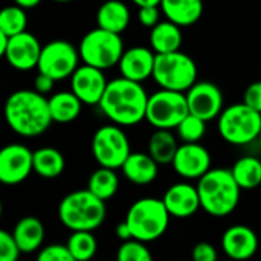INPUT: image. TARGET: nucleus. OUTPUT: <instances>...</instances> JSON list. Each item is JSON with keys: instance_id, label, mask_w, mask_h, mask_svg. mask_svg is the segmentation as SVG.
I'll use <instances>...</instances> for the list:
<instances>
[{"instance_id": "1", "label": "nucleus", "mask_w": 261, "mask_h": 261, "mask_svg": "<svg viewBox=\"0 0 261 261\" xmlns=\"http://www.w3.org/2000/svg\"><path fill=\"white\" fill-rule=\"evenodd\" d=\"M147 104L148 96L142 84L121 76L109 81L98 106L113 124L128 127L145 119Z\"/></svg>"}, {"instance_id": "2", "label": "nucleus", "mask_w": 261, "mask_h": 261, "mask_svg": "<svg viewBox=\"0 0 261 261\" xmlns=\"http://www.w3.org/2000/svg\"><path fill=\"white\" fill-rule=\"evenodd\" d=\"M5 119L12 132L24 138L43 135L54 122L49 99L34 90H15L5 102Z\"/></svg>"}, {"instance_id": "3", "label": "nucleus", "mask_w": 261, "mask_h": 261, "mask_svg": "<svg viewBox=\"0 0 261 261\" xmlns=\"http://www.w3.org/2000/svg\"><path fill=\"white\" fill-rule=\"evenodd\" d=\"M197 191L205 213L213 217H226L237 208L242 188L231 170L216 168L199 179Z\"/></svg>"}, {"instance_id": "4", "label": "nucleus", "mask_w": 261, "mask_h": 261, "mask_svg": "<svg viewBox=\"0 0 261 261\" xmlns=\"http://www.w3.org/2000/svg\"><path fill=\"white\" fill-rule=\"evenodd\" d=\"M104 202L90 190H78L60 202L58 217L70 231H95L106 219Z\"/></svg>"}, {"instance_id": "5", "label": "nucleus", "mask_w": 261, "mask_h": 261, "mask_svg": "<svg viewBox=\"0 0 261 261\" xmlns=\"http://www.w3.org/2000/svg\"><path fill=\"white\" fill-rule=\"evenodd\" d=\"M170 213L164 200L154 197H144L136 200L127 211L125 222L128 223L133 239L144 243L161 239L170 223Z\"/></svg>"}, {"instance_id": "6", "label": "nucleus", "mask_w": 261, "mask_h": 261, "mask_svg": "<svg viewBox=\"0 0 261 261\" xmlns=\"http://www.w3.org/2000/svg\"><path fill=\"white\" fill-rule=\"evenodd\" d=\"M219 133L228 144H251L260 136L261 113L245 102L232 104L219 115Z\"/></svg>"}, {"instance_id": "7", "label": "nucleus", "mask_w": 261, "mask_h": 261, "mask_svg": "<svg viewBox=\"0 0 261 261\" xmlns=\"http://www.w3.org/2000/svg\"><path fill=\"white\" fill-rule=\"evenodd\" d=\"M151 78L161 89L187 92L196 83L197 66L190 55L180 50L156 54Z\"/></svg>"}, {"instance_id": "8", "label": "nucleus", "mask_w": 261, "mask_h": 261, "mask_svg": "<svg viewBox=\"0 0 261 261\" xmlns=\"http://www.w3.org/2000/svg\"><path fill=\"white\" fill-rule=\"evenodd\" d=\"M78 50L86 64L106 70L119 63L124 54V43L121 34L98 26L81 38Z\"/></svg>"}, {"instance_id": "9", "label": "nucleus", "mask_w": 261, "mask_h": 261, "mask_svg": "<svg viewBox=\"0 0 261 261\" xmlns=\"http://www.w3.org/2000/svg\"><path fill=\"white\" fill-rule=\"evenodd\" d=\"M190 113L187 93L177 90L161 89L148 96L145 119L154 128H176Z\"/></svg>"}, {"instance_id": "10", "label": "nucleus", "mask_w": 261, "mask_h": 261, "mask_svg": "<svg viewBox=\"0 0 261 261\" xmlns=\"http://www.w3.org/2000/svg\"><path fill=\"white\" fill-rule=\"evenodd\" d=\"M130 142L121 125H102L98 128L92 139V154L101 167L122 168L130 156Z\"/></svg>"}, {"instance_id": "11", "label": "nucleus", "mask_w": 261, "mask_h": 261, "mask_svg": "<svg viewBox=\"0 0 261 261\" xmlns=\"http://www.w3.org/2000/svg\"><path fill=\"white\" fill-rule=\"evenodd\" d=\"M80 50L67 40L49 41L41 49V55L37 64L38 72L47 73L55 81L70 78L78 69Z\"/></svg>"}, {"instance_id": "12", "label": "nucleus", "mask_w": 261, "mask_h": 261, "mask_svg": "<svg viewBox=\"0 0 261 261\" xmlns=\"http://www.w3.org/2000/svg\"><path fill=\"white\" fill-rule=\"evenodd\" d=\"M34 171V151L21 144H9L0 151V182L18 185Z\"/></svg>"}, {"instance_id": "13", "label": "nucleus", "mask_w": 261, "mask_h": 261, "mask_svg": "<svg viewBox=\"0 0 261 261\" xmlns=\"http://www.w3.org/2000/svg\"><path fill=\"white\" fill-rule=\"evenodd\" d=\"M187 101L190 113L211 121L222 113L223 109V93L222 90L208 81L194 83L187 90Z\"/></svg>"}, {"instance_id": "14", "label": "nucleus", "mask_w": 261, "mask_h": 261, "mask_svg": "<svg viewBox=\"0 0 261 261\" xmlns=\"http://www.w3.org/2000/svg\"><path fill=\"white\" fill-rule=\"evenodd\" d=\"M107 84L109 83L104 76L102 69L86 63L84 66H78V69L70 76L72 92L83 101V104L87 106L99 104Z\"/></svg>"}, {"instance_id": "15", "label": "nucleus", "mask_w": 261, "mask_h": 261, "mask_svg": "<svg viewBox=\"0 0 261 261\" xmlns=\"http://www.w3.org/2000/svg\"><path fill=\"white\" fill-rule=\"evenodd\" d=\"M173 168L184 179H200L211 170V154L199 142H184L173 159Z\"/></svg>"}, {"instance_id": "16", "label": "nucleus", "mask_w": 261, "mask_h": 261, "mask_svg": "<svg viewBox=\"0 0 261 261\" xmlns=\"http://www.w3.org/2000/svg\"><path fill=\"white\" fill-rule=\"evenodd\" d=\"M43 46L38 38L31 32H20L17 35L9 37L8 47L5 50V58L9 66L17 70H31L37 67Z\"/></svg>"}, {"instance_id": "17", "label": "nucleus", "mask_w": 261, "mask_h": 261, "mask_svg": "<svg viewBox=\"0 0 261 261\" xmlns=\"http://www.w3.org/2000/svg\"><path fill=\"white\" fill-rule=\"evenodd\" d=\"M162 200L170 216L176 219H188L202 208L197 187L187 182L171 185L165 191Z\"/></svg>"}, {"instance_id": "18", "label": "nucleus", "mask_w": 261, "mask_h": 261, "mask_svg": "<svg viewBox=\"0 0 261 261\" xmlns=\"http://www.w3.org/2000/svg\"><path fill=\"white\" fill-rule=\"evenodd\" d=\"M222 249L232 260H249L258 249V237L249 226L234 225L225 231Z\"/></svg>"}, {"instance_id": "19", "label": "nucleus", "mask_w": 261, "mask_h": 261, "mask_svg": "<svg viewBox=\"0 0 261 261\" xmlns=\"http://www.w3.org/2000/svg\"><path fill=\"white\" fill-rule=\"evenodd\" d=\"M154 60H156V52L153 54L150 49L144 46H136L124 50L118 66L122 76L142 83L150 76H153Z\"/></svg>"}, {"instance_id": "20", "label": "nucleus", "mask_w": 261, "mask_h": 261, "mask_svg": "<svg viewBox=\"0 0 261 261\" xmlns=\"http://www.w3.org/2000/svg\"><path fill=\"white\" fill-rule=\"evenodd\" d=\"M159 164L145 153H130L122 165V173L127 180L135 185H148L158 177Z\"/></svg>"}, {"instance_id": "21", "label": "nucleus", "mask_w": 261, "mask_h": 261, "mask_svg": "<svg viewBox=\"0 0 261 261\" xmlns=\"http://www.w3.org/2000/svg\"><path fill=\"white\" fill-rule=\"evenodd\" d=\"M159 6L167 20L179 24L180 28L194 24L203 14L202 0H161Z\"/></svg>"}, {"instance_id": "22", "label": "nucleus", "mask_w": 261, "mask_h": 261, "mask_svg": "<svg viewBox=\"0 0 261 261\" xmlns=\"http://www.w3.org/2000/svg\"><path fill=\"white\" fill-rule=\"evenodd\" d=\"M12 236L23 254H32L44 240V226L37 217H23L15 225Z\"/></svg>"}, {"instance_id": "23", "label": "nucleus", "mask_w": 261, "mask_h": 261, "mask_svg": "<svg viewBox=\"0 0 261 261\" xmlns=\"http://www.w3.org/2000/svg\"><path fill=\"white\" fill-rule=\"evenodd\" d=\"M96 23L102 29L122 34L130 23V11L121 0H107L96 12Z\"/></svg>"}, {"instance_id": "24", "label": "nucleus", "mask_w": 261, "mask_h": 261, "mask_svg": "<svg viewBox=\"0 0 261 261\" xmlns=\"http://www.w3.org/2000/svg\"><path fill=\"white\" fill-rule=\"evenodd\" d=\"M184 35L179 24L167 20L159 21L151 28L150 32V44L156 54H168L180 49Z\"/></svg>"}, {"instance_id": "25", "label": "nucleus", "mask_w": 261, "mask_h": 261, "mask_svg": "<svg viewBox=\"0 0 261 261\" xmlns=\"http://www.w3.org/2000/svg\"><path fill=\"white\" fill-rule=\"evenodd\" d=\"M83 101L70 92H58L49 98V109L54 122L67 124L75 121L81 113Z\"/></svg>"}, {"instance_id": "26", "label": "nucleus", "mask_w": 261, "mask_h": 261, "mask_svg": "<svg viewBox=\"0 0 261 261\" xmlns=\"http://www.w3.org/2000/svg\"><path fill=\"white\" fill-rule=\"evenodd\" d=\"M64 156L52 147H43L34 151V171L43 179H57L64 171Z\"/></svg>"}, {"instance_id": "27", "label": "nucleus", "mask_w": 261, "mask_h": 261, "mask_svg": "<svg viewBox=\"0 0 261 261\" xmlns=\"http://www.w3.org/2000/svg\"><path fill=\"white\" fill-rule=\"evenodd\" d=\"M177 142L173 133L167 128H156L148 141V153L159 165L173 164L177 153Z\"/></svg>"}, {"instance_id": "28", "label": "nucleus", "mask_w": 261, "mask_h": 261, "mask_svg": "<svg viewBox=\"0 0 261 261\" xmlns=\"http://www.w3.org/2000/svg\"><path fill=\"white\" fill-rule=\"evenodd\" d=\"M232 174L242 190H254L261 187V161L254 156L240 158L234 167Z\"/></svg>"}, {"instance_id": "29", "label": "nucleus", "mask_w": 261, "mask_h": 261, "mask_svg": "<svg viewBox=\"0 0 261 261\" xmlns=\"http://www.w3.org/2000/svg\"><path fill=\"white\" fill-rule=\"evenodd\" d=\"M118 187H119L118 174L115 173L113 168H107V167H99L98 170H95L89 177V184H87V190H90L95 196H98L102 200L112 199L116 194Z\"/></svg>"}, {"instance_id": "30", "label": "nucleus", "mask_w": 261, "mask_h": 261, "mask_svg": "<svg viewBox=\"0 0 261 261\" xmlns=\"http://www.w3.org/2000/svg\"><path fill=\"white\" fill-rule=\"evenodd\" d=\"M93 231H72L67 240V248L75 261H87L95 257L98 242L92 234Z\"/></svg>"}, {"instance_id": "31", "label": "nucleus", "mask_w": 261, "mask_h": 261, "mask_svg": "<svg viewBox=\"0 0 261 261\" xmlns=\"http://www.w3.org/2000/svg\"><path fill=\"white\" fill-rule=\"evenodd\" d=\"M26 26H28V15H26L24 8L18 5H12V6H6L2 9L0 12V31L12 37L20 32H24Z\"/></svg>"}, {"instance_id": "32", "label": "nucleus", "mask_w": 261, "mask_h": 261, "mask_svg": "<svg viewBox=\"0 0 261 261\" xmlns=\"http://www.w3.org/2000/svg\"><path fill=\"white\" fill-rule=\"evenodd\" d=\"M205 122H206L205 119H202L193 113H188L180 121V124L176 127L179 138L184 142H199L205 136V132H206Z\"/></svg>"}, {"instance_id": "33", "label": "nucleus", "mask_w": 261, "mask_h": 261, "mask_svg": "<svg viewBox=\"0 0 261 261\" xmlns=\"http://www.w3.org/2000/svg\"><path fill=\"white\" fill-rule=\"evenodd\" d=\"M118 261H151V252L147 249L145 243L136 239L122 242L116 254Z\"/></svg>"}, {"instance_id": "34", "label": "nucleus", "mask_w": 261, "mask_h": 261, "mask_svg": "<svg viewBox=\"0 0 261 261\" xmlns=\"http://www.w3.org/2000/svg\"><path fill=\"white\" fill-rule=\"evenodd\" d=\"M21 254L15 239L8 231H0V261H15Z\"/></svg>"}, {"instance_id": "35", "label": "nucleus", "mask_w": 261, "mask_h": 261, "mask_svg": "<svg viewBox=\"0 0 261 261\" xmlns=\"http://www.w3.org/2000/svg\"><path fill=\"white\" fill-rule=\"evenodd\" d=\"M37 258L38 261H75L67 245H49L38 252Z\"/></svg>"}, {"instance_id": "36", "label": "nucleus", "mask_w": 261, "mask_h": 261, "mask_svg": "<svg viewBox=\"0 0 261 261\" xmlns=\"http://www.w3.org/2000/svg\"><path fill=\"white\" fill-rule=\"evenodd\" d=\"M243 102L261 113V81H255L245 90Z\"/></svg>"}, {"instance_id": "37", "label": "nucleus", "mask_w": 261, "mask_h": 261, "mask_svg": "<svg viewBox=\"0 0 261 261\" xmlns=\"http://www.w3.org/2000/svg\"><path fill=\"white\" fill-rule=\"evenodd\" d=\"M191 257L194 261H216L217 260V251L210 243H197L193 248Z\"/></svg>"}, {"instance_id": "38", "label": "nucleus", "mask_w": 261, "mask_h": 261, "mask_svg": "<svg viewBox=\"0 0 261 261\" xmlns=\"http://www.w3.org/2000/svg\"><path fill=\"white\" fill-rule=\"evenodd\" d=\"M139 21L145 28H153L159 23V9L158 6H142L139 8Z\"/></svg>"}, {"instance_id": "39", "label": "nucleus", "mask_w": 261, "mask_h": 261, "mask_svg": "<svg viewBox=\"0 0 261 261\" xmlns=\"http://www.w3.org/2000/svg\"><path fill=\"white\" fill-rule=\"evenodd\" d=\"M54 84H55V80L52 76H49L47 73H43V72H38V75L34 80V89L43 95L49 93L54 89Z\"/></svg>"}, {"instance_id": "40", "label": "nucleus", "mask_w": 261, "mask_h": 261, "mask_svg": "<svg viewBox=\"0 0 261 261\" xmlns=\"http://www.w3.org/2000/svg\"><path fill=\"white\" fill-rule=\"evenodd\" d=\"M115 232H116V237L121 242H127V240H132L133 239V232H132V229H130V226H128V223L125 220L121 222V223H118Z\"/></svg>"}, {"instance_id": "41", "label": "nucleus", "mask_w": 261, "mask_h": 261, "mask_svg": "<svg viewBox=\"0 0 261 261\" xmlns=\"http://www.w3.org/2000/svg\"><path fill=\"white\" fill-rule=\"evenodd\" d=\"M40 2H41V0H14V3H15V5H18V6L24 8V9L35 8V6H38V5H40Z\"/></svg>"}, {"instance_id": "42", "label": "nucleus", "mask_w": 261, "mask_h": 261, "mask_svg": "<svg viewBox=\"0 0 261 261\" xmlns=\"http://www.w3.org/2000/svg\"><path fill=\"white\" fill-rule=\"evenodd\" d=\"M9 43V35L0 31V55H5V50Z\"/></svg>"}, {"instance_id": "43", "label": "nucleus", "mask_w": 261, "mask_h": 261, "mask_svg": "<svg viewBox=\"0 0 261 261\" xmlns=\"http://www.w3.org/2000/svg\"><path fill=\"white\" fill-rule=\"evenodd\" d=\"M135 5H138L139 8L142 6H159L161 5V0H132Z\"/></svg>"}, {"instance_id": "44", "label": "nucleus", "mask_w": 261, "mask_h": 261, "mask_svg": "<svg viewBox=\"0 0 261 261\" xmlns=\"http://www.w3.org/2000/svg\"><path fill=\"white\" fill-rule=\"evenodd\" d=\"M54 2H58V3H66V2H70V0H54Z\"/></svg>"}, {"instance_id": "45", "label": "nucleus", "mask_w": 261, "mask_h": 261, "mask_svg": "<svg viewBox=\"0 0 261 261\" xmlns=\"http://www.w3.org/2000/svg\"><path fill=\"white\" fill-rule=\"evenodd\" d=\"M258 144H260V150H261V133H260V136H258Z\"/></svg>"}]
</instances>
